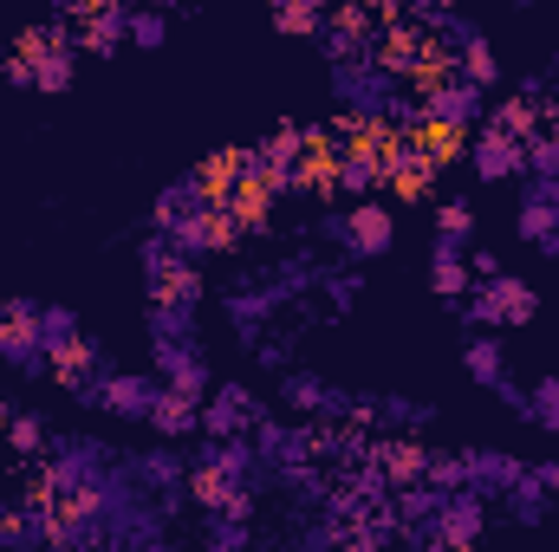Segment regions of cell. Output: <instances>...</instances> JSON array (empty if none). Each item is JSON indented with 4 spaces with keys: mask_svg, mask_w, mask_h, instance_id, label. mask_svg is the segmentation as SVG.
<instances>
[{
    "mask_svg": "<svg viewBox=\"0 0 559 552\" xmlns=\"http://www.w3.org/2000/svg\"><path fill=\"white\" fill-rule=\"evenodd\" d=\"M33 332H39V345L52 351V364H59V358H72V351H79V338H85V325H79V312H72V305H39V312H33Z\"/></svg>",
    "mask_w": 559,
    "mask_h": 552,
    "instance_id": "cell-23",
    "label": "cell"
},
{
    "mask_svg": "<svg viewBox=\"0 0 559 552\" xmlns=\"http://www.w3.org/2000/svg\"><path fill=\"white\" fill-rule=\"evenodd\" d=\"M202 540H209L215 552H248V547H254V520H248V514H222V507H215V514H202Z\"/></svg>",
    "mask_w": 559,
    "mask_h": 552,
    "instance_id": "cell-28",
    "label": "cell"
},
{
    "mask_svg": "<svg viewBox=\"0 0 559 552\" xmlns=\"http://www.w3.org/2000/svg\"><path fill=\"white\" fill-rule=\"evenodd\" d=\"M267 416V404L241 384V377H215L202 397V429L209 435H254V422Z\"/></svg>",
    "mask_w": 559,
    "mask_h": 552,
    "instance_id": "cell-13",
    "label": "cell"
},
{
    "mask_svg": "<svg viewBox=\"0 0 559 552\" xmlns=\"http://www.w3.org/2000/svg\"><path fill=\"white\" fill-rule=\"evenodd\" d=\"M481 124H488V131H508V137H534V131H540V105L514 92V98L488 105V118H481ZM481 124H475V131H481Z\"/></svg>",
    "mask_w": 559,
    "mask_h": 552,
    "instance_id": "cell-26",
    "label": "cell"
},
{
    "mask_svg": "<svg viewBox=\"0 0 559 552\" xmlns=\"http://www.w3.org/2000/svg\"><path fill=\"white\" fill-rule=\"evenodd\" d=\"M468 248L475 241H455V235H429V292L442 299V305H455V299H468V286H475V267H468Z\"/></svg>",
    "mask_w": 559,
    "mask_h": 552,
    "instance_id": "cell-18",
    "label": "cell"
},
{
    "mask_svg": "<svg viewBox=\"0 0 559 552\" xmlns=\"http://www.w3.org/2000/svg\"><path fill=\"white\" fill-rule=\"evenodd\" d=\"M254 448H261V468L280 475V468H306V461H319V422H306V416H261L254 422Z\"/></svg>",
    "mask_w": 559,
    "mask_h": 552,
    "instance_id": "cell-8",
    "label": "cell"
},
{
    "mask_svg": "<svg viewBox=\"0 0 559 552\" xmlns=\"http://www.w3.org/2000/svg\"><path fill=\"white\" fill-rule=\"evenodd\" d=\"M514 7H534V0H514Z\"/></svg>",
    "mask_w": 559,
    "mask_h": 552,
    "instance_id": "cell-40",
    "label": "cell"
},
{
    "mask_svg": "<svg viewBox=\"0 0 559 552\" xmlns=\"http://www.w3.org/2000/svg\"><path fill=\"white\" fill-rule=\"evenodd\" d=\"M436 416H442L436 404L404 397V391H352V422H365L378 435H423Z\"/></svg>",
    "mask_w": 559,
    "mask_h": 552,
    "instance_id": "cell-9",
    "label": "cell"
},
{
    "mask_svg": "<svg viewBox=\"0 0 559 552\" xmlns=\"http://www.w3.org/2000/svg\"><path fill=\"white\" fill-rule=\"evenodd\" d=\"M534 254H540V261H554V267H559V235H547V241H540Z\"/></svg>",
    "mask_w": 559,
    "mask_h": 552,
    "instance_id": "cell-38",
    "label": "cell"
},
{
    "mask_svg": "<svg viewBox=\"0 0 559 552\" xmlns=\"http://www.w3.org/2000/svg\"><path fill=\"white\" fill-rule=\"evenodd\" d=\"M527 176H559V131H534L527 137Z\"/></svg>",
    "mask_w": 559,
    "mask_h": 552,
    "instance_id": "cell-34",
    "label": "cell"
},
{
    "mask_svg": "<svg viewBox=\"0 0 559 552\" xmlns=\"http://www.w3.org/2000/svg\"><path fill=\"white\" fill-rule=\"evenodd\" d=\"M449 65H455L462 79H475L481 92H495V85H501V59H495V46H488V39H475V46H468V52H455Z\"/></svg>",
    "mask_w": 559,
    "mask_h": 552,
    "instance_id": "cell-31",
    "label": "cell"
},
{
    "mask_svg": "<svg viewBox=\"0 0 559 552\" xmlns=\"http://www.w3.org/2000/svg\"><path fill=\"white\" fill-rule=\"evenodd\" d=\"M92 7H98V0H52V13H59V20H72V26H79Z\"/></svg>",
    "mask_w": 559,
    "mask_h": 552,
    "instance_id": "cell-36",
    "label": "cell"
},
{
    "mask_svg": "<svg viewBox=\"0 0 559 552\" xmlns=\"http://www.w3.org/2000/svg\"><path fill=\"white\" fill-rule=\"evenodd\" d=\"M462 377L475 384V391H501L514 371H508V345H501V332H488V325H475L468 338H462Z\"/></svg>",
    "mask_w": 559,
    "mask_h": 552,
    "instance_id": "cell-19",
    "label": "cell"
},
{
    "mask_svg": "<svg viewBox=\"0 0 559 552\" xmlns=\"http://www.w3.org/2000/svg\"><path fill=\"white\" fill-rule=\"evenodd\" d=\"M319 248H332L338 261H352V267H371V261H384L391 248H397V215L378 202V195H365V202H352V208H338V215H319Z\"/></svg>",
    "mask_w": 559,
    "mask_h": 552,
    "instance_id": "cell-2",
    "label": "cell"
},
{
    "mask_svg": "<svg viewBox=\"0 0 559 552\" xmlns=\"http://www.w3.org/2000/svg\"><path fill=\"white\" fill-rule=\"evenodd\" d=\"M449 312H455L468 332H475V325H488V332H521V325H534L540 292H534L521 274H508V267H501V274L475 279V286H468V299H455Z\"/></svg>",
    "mask_w": 559,
    "mask_h": 552,
    "instance_id": "cell-3",
    "label": "cell"
},
{
    "mask_svg": "<svg viewBox=\"0 0 559 552\" xmlns=\"http://www.w3.org/2000/svg\"><path fill=\"white\" fill-rule=\"evenodd\" d=\"M143 7H163V13H169V7H176V0H143Z\"/></svg>",
    "mask_w": 559,
    "mask_h": 552,
    "instance_id": "cell-39",
    "label": "cell"
},
{
    "mask_svg": "<svg viewBox=\"0 0 559 552\" xmlns=\"http://www.w3.org/2000/svg\"><path fill=\"white\" fill-rule=\"evenodd\" d=\"M143 338H150V364L163 371L169 358H182V351H195V345H202V305L150 299V305H143Z\"/></svg>",
    "mask_w": 559,
    "mask_h": 552,
    "instance_id": "cell-7",
    "label": "cell"
},
{
    "mask_svg": "<svg viewBox=\"0 0 559 552\" xmlns=\"http://www.w3.org/2000/svg\"><path fill=\"white\" fill-rule=\"evenodd\" d=\"M209 208H222V195H215L209 169L195 163V169H182V176H169V182L156 189V202H150V228H176V221H195V215H209Z\"/></svg>",
    "mask_w": 559,
    "mask_h": 552,
    "instance_id": "cell-11",
    "label": "cell"
},
{
    "mask_svg": "<svg viewBox=\"0 0 559 552\" xmlns=\"http://www.w3.org/2000/svg\"><path fill=\"white\" fill-rule=\"evenodd\" d=\"M274 397H280L286 416H306V422H338V416H352V391H345L338 377H325V371H306V364L274 371Z\"/></svg>",
    "mask_w": 559,
    "mask_h": 552,
    "instance_id": "cell-6",
    "label": "cell"
},
{
    "mask_svg": "<svg viewBox=\"0 0 559 552\" xmlns=\"http://www.w3.org/2000/svg\"><path fill=\"white\" fill-rule=\"evenodd\" d=\"M46 435H52V422H46L39 410H7V416H0V442H7V455H13V461H39Z\"/></svg>",
    "mask_w": 559,
    "mask_h": 552,
    "instance_id": "cell-22",
    "label": "cell"
},
{
    "mask_svg": "<svg viewBox=\"0 0 559 552\" xmlns=\"http://www.w3.org/2000/svg\"><path fill=\"white\" fill-rule=\"evenodd\" d=\"M481 533H488V501L468 494V488H449L423 540H436V547H468V540H481Z\"/></svg>",
    "mask_w": 559,
    "mask_h": 552,
    "instance_id": "cell-15",
    "label": "cell"
},
{
    "mask_svg": "<svg viewBox=\"0 0 559 552\" xmlns=\"http://www.w3.org/2000/svg\"><path fill=\"white\" fill-rule=\"evenodd\" d=\"M163 391H169L163 371H111V384H105V416H118V422H131V429H150V410H156Z\"/></svg>",
    "mask_w": 559,
    "mask_h": 552,
    "instance_id": "cell-17",
    "label": "cell"
},
{
    "mask_svg": "<svg viewBox=\"0 0 559 552\" xmlns=\"http://www.w3.org/2000/svg\"><path fill=\"white\" fill-rule=\"evenodd\" d=\"M436 228L455 241H475V195H442L436 202Z\"/></svg>",
    "mask_w": 559,
    "mask_h": 552,
    "instance_id": "cell-33",
    "label": "cell"
},
{
    "mask_svg": "<svg viewBox=\"0 0 559 552\" xmlns=\"http://www.w3.org/2000/svg\"><path fill=\"white\" fill-rule=\"evenodd\" d=\"M423 124H436V131H475L481 118H488V92L475 85V79H462L455 65L449 72H436V79H423Z\"/></svg>",
    "mask_w": 559,
    "mask_h": 552,
    "instance_id": "cell-5",
    "label": "cell"
},
{
    "mask_svg": "<svg viewBox=\"0 0 559 552\" xmlns=\"http://www.w3.org/2000/svg\"><path fill=\"white\" fill-rule=\"evenodd\" d=\"M501 501H508V507H501L508 520H540V514H554V507H559L554 488H547V481L534 475V461H527V475H521V481H514V488H508Z\"/></svg>",
    "mask_w": 559,
    "mask_h": 552,
    "instance_id": "cell-24",
    "label": "cell"
},
{
    "mask_svg": "<svg viewBox=\"0 0 559 552\" xmlns=\"http://www.w3.org/2000/svg\"><path fill=\"white\" fill-rule=\"evenodd\" d=\"M319 163H325V195L365 202V195L384 189V156L365 149V143H352V149H338V156H319Z\"/></svg>",
    "mask_w": 559,
    "mask_h": 552,
    "instance_id": "cell-14",
    "label": "cell"
},
{
    "mask_svg": "<svg viewBox=\"0 0 559 552\" xmlns=\"http://www.w3.org/2000/svg\"><path fill=\"white\" fill-rule=\"evenodd\" d=\"M462 163L475 169L481 189H508V182L527 176V137H508V131H488V124H481V131H468Z\"/></svg>",
    "mask_w": 559,
    "mask_h": 552,
    "instance_id": "cell-10",
    "label": "cell"
},
{
    "mask_svg": "<svg viewBox=\"0 0 559 552\" xmlns=\"http://www.w3.org/2000/svg\"><path fill=\"white\" fill-rule=\"evenodd\" d=\"M404 79L378 59V52H352V59H332V105L345 118H365V124H384V111L397 105Z\"/></svg>",
    "mask_w": 559,
    "mask_h": 552,
    "instance_id": "cell-4",
    "label": "cell"
},
{
    "mask_svg": "<svg viewBox=\"0 0 559 552\" xmlns=\"http://www.w3.org/2000/svg\"><path fill=\"white\" fill-rule=\"evenodd\" d=\"M118 442L98 435V429H52L46 448H39V488L52 501H85L111 468H118Z\"/></svg>",
    "mask_w": 559,
    "mask_h": 552,
    "instance_id": "cell-1",
    "label": "cell"
},
{
    "mask_svg": "<svg viewBox=\"0 0 559 552\" xmlns=\"http://www.w3.org/2000/svg\"><path fill=\"white\" fill-rule=\"evenodd\" d=\"M131 46H138V52H163V46H169V13H163V7H131Z\"/></svg>",
    "mask_w": 559,
    "mask_h": 552,
    "instance_id": "cell-32",
    "label": "cell"
},
{
    "mask_svg": "<svg viewBox=\"0 0 559 552\" xmlns=\"http://www.w3.org/2000/svg\"><path fill=\"white\" fill-rule=\"evenodd\" d=\"M521 422H534L540 435H559V377H534V384H527Z\"/></svg>",
    "mask_w": 559,
    "mask_h": 552,
    "instance_id": "cell-30",
    "label": "cell"
},
{
    "mask_svg": "<svg viewBox=\"0 0 559 552\" xmlns=\"http://www.w3.org/2000/svg\"><path fill=\"white\" fill-rule=\"evenodd\" d=\"M312 292H325V312H332V319H345V312L358 305V292H365V267H352V261H345L338 274H332V267H319V286H312Z\"/></svg>",
    "mask_w": 559,
    "mask_h": 552,
    "instance_id": "cell-27",
    "label": "cell"
},
{
    "mask_svg": "<svg viewBox=\"0 0 559 552\" xmlns=\"http://www.w3.org/2000/svg\"><path fill=\"white\" fill-rule=\"evenodd\" d=\"M378 156H384V189H397L404 202H423V195H429L436 163H429V143H423V131H391V143H384Z\"/></svg>",
    "mask_w": 559,
    "mask_h": 552,
    "instance_id": "cell-12",
    "label": "cell"
},
{
    "mask_svg": "<svg viewBox=\"0 0 559 552\" xmlns=\"http://www.w3.org/2000/svg\"><path fill=\"white\" fill-rule=\"evenodd\" d=\"M163 384H169V391H182V397H209V384H215V364H209V351L195 345V351L169 358V364H163Z\"/></svg>",
    "mask_w": 559,
    "mask_h": 552,
    "instance_id": "cell-25",
    "label": "cell"
},
{
    "mask_svg": "<svg viewBox=\"0 0 559 552\" xmlns=\"http://www.w3.org/2000/svg\"><path fill=\"white\" fill-rule=\"evenodd\" d=\"M468 267H475V279H488V274H501V254L495 248H468Z\"/></svg>",
    "mask_w": 559,
    "mask_h": 552,
    "instance_id": "cell-35",
    "label": "cell"
},
{
    "mask_svg": "<svg viewBox=\"0 0 559 552\" xmlns=\"http://www.w3.org/2000/svg\"><path fill=\"white\" fill-rule=\"evenodd\" d=\"M85 52H98V59H111V52H124L131 46V7H118V0H98L85 20H79V33H72Z\"/></svg>",
    "mask_w": 559,
    "mask_h": 552,
    "instance_id": "cell-20",
    "label": "cell"
},
{
    "mask_svg": "<svg viewBox=\"0 0 559 552\" xmlns=\"http://www.w3.org/2000/svg\"><path fill=\"white\" fill-rule=\"evenodd\" d=\"M0 371L20 384H46L52 377V351L39 345L33 319H0Z\"/></svg>",
    "mask_w": 559,
    "mask_h": 552,
    "instance_id": "cell-16",
    "label": "cell"
},
{
    "mask_svg": "<svg viewBox=\"0 0 559 552\" xmlns=\"http://www.w3.org/2000/svg\"><path fill=\"white\" fill-rule=\"evenodd\" d=\"M39 312V299H0V319H33Z\"/></svg>",
    "mask_w": 559,
    "mask_h": 552,
    "instance_id": "cell-37",
    "label": "cell"
},
{
    "mask_svg": "<svg viewBox=\"0 0 559 552\" xmlns=\"http://www.w3.org/2000/svg\"><path fill=\"white\" fill-rule=\"evenodd\" d=\"M267 7H274V33L286 39H312L325 20V0H267Z\"/></svg>",
    "mask_w": 559,
    "mask_h": 552,
    "instance_id": "cell-29",
    "label": "cell"
},
{
    "mask_svg": "<svg viewBox=\"0 0 559 552\" xmlns=\"http://www.w3.org/2000/svg\"><path fill=\"white\" fill-rule=\"evenodd\" d=\"M150 429H156L163 442H189V435H202V397L163 391V397H156V410H150Z\"/></svg>",
    "mask_w": 559,
    "mask_h": 552,
    "instance_id": "cell-21",
    "label": "cell"
}]
</instances>
